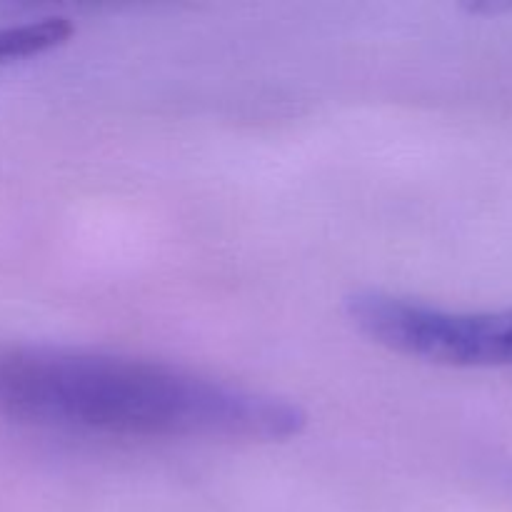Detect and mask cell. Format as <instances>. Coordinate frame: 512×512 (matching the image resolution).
<instances>
[{"label":"cell","mask_w":512,"mask_h":512,"mask_svg":"<svg viewBox=\"0 0 512 512\" xmlns=\"http://www.w3.org/2000/svg\"><path fill=\"white\" fill-rule=\"evenodd\" d=\"M0 418L115 438L243 443L298 438L308 423L290 400L175 365L45 345L0 348Z\"/></svg>","instance_id":"6da1fadb"},{"label":"cell","mask_w":512,"mask_h":512,"mask_svg":"<svg viewBox=\"0 0 512 512\" xmlns=\"http://www.w3.org/2000/svg\"><path fill=\"white\" fill-rule=\"evenodd\" d=\"M70 35H73V23L58 15L0 28V68L48 53L68 43Z\"/></svg>","instance_id":"3957f363"},{"label":"cell","mask_w":512,"mask_h":512,"mask_svg":"<svg viewBox=\"0 0 512 512\" xmlns=\"http://www.w3.org/2000/svg\"><path fill=\"white\" fill-rule=\"evenodd\" d=\"M355 328L373 343L453 368L512 365V308L455 313L385 293H358L348 300Z\"/></svg>","instance_id":"7a4b0ae2"}]
</instances>
